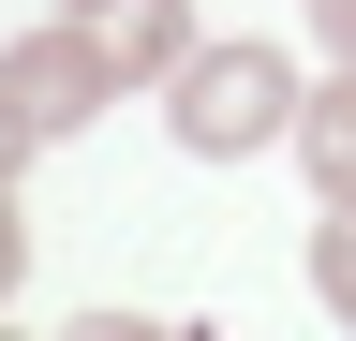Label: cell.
Here are the masks:
<instances>
[{
  "instance_id": "1",
  "label": "cell",
  "mask_w": 356,
  "mask_h": 341,
  "mask_svg": "<svg viewBox=\"0 0 356 341\" xmlns=\"http://www.w3.org/2000/svg\"><path fill=\"white\" fill-rule=\"evenodd\" d=\"M297 60L282 45H252V30H238V45H193V60H178L163 74V134L178 149H193V163H252V149H297Z\"/></svg>"
},
{
  "instance_id": "2",
  "label": "cell",
  "mask_w": 356,
  "mask_h": 341,
  "mask_svg": "<svg viewBox=\"0 0 356 341\" xmlns=\"http://www.w3.org/2000/svg\"><path fill=\"white\" fill-rule=\"evenodd\" d=\"M119 90H134V74L104 45V15H44V30L0 45V134H15V149H74Z\"/></svg>"
},
{
  "instance_id": "3",
  "label": "cell",
  "mask_w": 356,
  "mask_h": 341,
  "mask_svg": "<svg viewBox=\"0 0 356 341\" xmlns=\"http://www.w3.org/2000/svg\"><path fill=\"white\" fill-rule=\"evenodd\" d=\"M297 163H312L327 208H356V60H327V90L297 104Z\"/></svg>"
},
{
  "instance_id": "4",
  "label": "cell",
  "mask_w": 356,
  "mask_h": 341,
  "mask_svg": "<svg viewBox=\"0 0 356 341\" xmlns=\"http://www.w3.org/2000/svg\"><path fill=\"white\" fill-rule=\"evenodd\" d=\"M104 45H119V74H178L193 60V0H104Z\"/></svg>"
},
{
  "instance_id": "5",
  "label": "cell",
  "mask_w": 356,
  "mask_h": 341,
  "mask_svg": "<svg viewBox=\"0 0 356 341\" xmlns=\"http://www.w3.org/2000/svg\"><path fill=\"white\" fill-rule=\"evenodd\" d=\"M312 297H327V326H356V208L312 223Z\"/></svg>"
},
{
  "instance_id": "6",
  "label": "cell",
  "mask_w": 356,
  "mask_h": 341,
  "mask_svg": "<svg viewBox=\"0 0 356 341\" xmlns=\"http://www.w3.org/2000/svg\"><path fill=\"white\" fill-rule=\"evenodd\" d=\"M30 282V208H15V163H0V297Z\"/></svg>"
},
{
  "instance_id": "7",
  "label": "cell",
  "mask_w": 356,
  "mask_h": 341,
  "mask_svg": "<svg viewBox=\"0 0 356 341\" xmlns=\"http://www.w3.org/2000/svg\"><path fill=\"white\" fill-rule=\"evenodd\" d=\"M312 45H327V60H356V0H312Z\"/></svg>"
},
{
  "instance_id": "8",
  "label": "cell",
  "mask_w": 356,
  "mask_h": 341,
  "mask_svg": "<svg viewBox=\"0 0 356 341\" xmlns=\"http://www.w3.org/2000/svg\"><path fill=\"white\" fill-rule=\"evenodd\" d=\"M60 15H104V0H60Z\"/></svg>"
},
{
  "instance_id": "9",
  "label": "cell",
  "mask_w": 356,
  "mask_h": 341,
  "mask_svg": "<svg viewBox=\"0 0 356 341\" xmlns=\"http://www.w3.org/2000/svg\"><path fill=\"white\" fill-rule=\"evenodd\" d=\"M0 163H30V149H15V134H0Z\"/></svg>"
}]
</instances>
